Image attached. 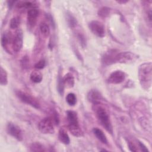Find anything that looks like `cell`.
<instances>
[{
	"label": "cell",
	"mask_w": 152,
	"mask_h": 152,
	"mask_svg": "<svg viewBox=\"0 0 152 152\" xmlns=\"http://www.w3.org/2000/svg\"><path fill=\"white\" fill-rule=\"evenodd\" d=\"M138 77L141 87L145 90H148L152 84V64L151 62L140 65Z\"/></svg>",
	"instance_id": "6da1fadb"
},
{
	"label": "cell",
	"mask_w": 152,
	"mask_h": 152,
	"mask_svg": "<svg viewBox=\"0 0 152 152\" xmlns=\"http://www.w3.org/2000/svg\"><path fill=\"white\" fill-rule=\"evenodd\" d=\"M93 110L100 124L110 134L113 133V128L109 115L106 109L100 104H94Z\"/></svg>",
	"instance_id": "7a4b0ae2"
},
{
	"label": "cell",
	"mask_w": 152,
	"mask_h": 152,
	"mask_svg": "<svg viewBox=\"0 0 152 152\" xmlns=\"http://www.w3.org/2000/svg\"><path fill=\"white\" fill-rule=\"evenodd\" d=\"M68 128L69 132L75 137H81L83 134L78 123L77 113L73 110L66 111Z\"/></svg>",
	"instance_id": "3957f363"
},
{
	"label": "cell",
	"mask_w": 152,
	"mask_h": 152,
	"mask_svg": "<svg viewBox=\"0 0 152 152\" xmlns=\"http://www.w3.org/2000/svg\"><path fill=\"white\" fill-rule=\"evenodd\" d=\"M16 96L23 103L31 106L36 109L40 108V103L39 101L31 94L21 90H18L15 92Z\"/></svg>",
	"instance_id": "277c9868"
},
{
	"label": "cell",
	"mask_w": 152,
	"mask_h": 152,
	"mask_svg": "<svg viewBox=\"0 0 152 152\" xmlns=\"http://www.w3.org/2000/svg\"><path fill=\"white\" fill-rule=\"evenodd\" d=\"M138 58V56L131 52H122L116 54L115 62L121 64H131L134 62Z\"/></svg>",
	"instance_id": "5b68a950"
},
{
	"label": "cell",
	"mask_w": 152,
	"mask_h": 152,
	"mask_svg": "<svg viewBox=\"0 0 152 152\" xmlns=\"http://www.w3.org/2000/svg\"><path fill=\"white\" fill-rule=\"evenodd\" d=\"M54 123L52 118H45L39 122L38 129L42 134H53L55 132Z\"/></svg>",
	"instance_id": "8992f818"
},
{
	"label": "cell",
	"mask_w": 152,
	"mask_h": 152,
	"mask_svg": "<svg viewBox=\"0 0 152 152\" xmlns=\"http://www.w3.org/2000/svg\"><path fill=\"white\" fill-rule=\"evenodd\" d=\"M88 27L91 31L99 37H103L105 35L104 27L103 24L97 20H93L88 24Z\"/></svg>",
	"instance_id": "52a82bcc"
},
{
	"label": "cell",
	"mask_w": 152,
	"mask_h": 152,
	"mask_svg": "<svg viewBox=\"0 0 152 152\" xmlns=\"http://www.w3.org/2000/svg\"><path fill=\"white\" fill-rule=\"evenodd\" d=\"M23 44V31L18 28L14 34L13 35V39H12V50L15 52H19L22 47Z\"/></svg>",
	"instance_id": "ba28073f"
},
{
	"label": "cell",
	"mask_w": 152,
	"mask_h": 152,
	"mask_svg": "<svg viewBox=\"0 0 152 152\" xmlns=\"http://www.w3.org/2000/svg\"><path fill=\"white\" fill-rule=\"evenodd\" d=\"M126 78V74L121 70H116L112 72L107 78L109 84H118L122 83Z\"/></svg>",
	"instance_id": "9c48e42d"
},
{
	"label": "cell",
	"mask_w": 152,
	"mask_h": 152,
	"mask_svg": "<svg viewBox=\"0 0 152 152\" xmlns=\"http://www.w3.org/2000/svg\"><path fill=\"white\" fill-rule=\"evenodd\" d=\"M7 130L8 134L15 138L18 141L23 140V132L20 128L12 122H9L7 124Z\"/></svg>",
	"instance_id": "30bf717a"
},
{
	"label": "cell",
	"mask_w": 152,
	"mask_h": 152,
	"mask_svg": "<svg viewBox=\"0 0 152 152\" xmlns=\"http://www.w3.org/2000/svg\"><path fill=\"white\" fill-rule=\"evenodd\" d=\"M39 10L36 7H32L27 11V23L31 26L33 27L36 23L37 18L39 16Z\"/></svg>",
	"instance_id": "8fae6325"
},
{
	"label": "cell",
	"mask_w": 152,
	"mask_h": 152,
	"mask_svg": "<svg viewBox=\"0 0 152 152\" xmlns=\"http://www.w3.org/2000/svg\"><path fill=\"white\" fill-rule=\"evenodd\" d=\"M88 100L93 104H100L102 97L100 93L96 90H91L87 94Z\"/></svg>",
	"instance_id": "7c38bea8"
},
{
	"label": "cell",
	"mask_w": 152,
	"mask_h": 152,
	"mask_svg": "<svg viewBox=\"0 0 152 152\" xmlns=\"http://www.w3.org/2000/svg\"><path fill=\"white\" fill-rule=\"evenodd\" d=\"M12 39H13V36L11 34V33L9 31H5L1 37V45L4 49L7 50L8 47L10 45H11L12 43Z\"/></svg>",
	"instance_id": "4fadbf2b"
},
{
	"label": "cell",
	"mask_w": 152,
	"mask_h": 152,
	"mask_svg": "<svg viewBox=\"0 0 152 152\" xmlns=\"http://www.w3.org/2000/svg\"><path fill=\"white\" fill-rule=\"evenodd\" d=\"M116 53L117 52H116L114 50H109V52L106 53L103 57V62L106 65L115 63V58Z\"/></svg>",
	"instance_id": "5bb4252c"
},
{
	"label": "cell",
	"mask_w": 152,
	"mask_h": 152,
	"mask_svg": "<svg viewBox=\"0 0 152 152\" xmlns=\"http://www.w3.org/2000/svg\"><path fill=\"white\" fill-rule=\"evenodd\" d=\"M93 132L94 134V135L96 136V137L100 142H102V143L105 144H107L108 141H107V137L102 129H100L98 128H94L93 129Z\"/></svg>",
	"instance_id": "9a60e30c"
},
{
	"label": "cell",
	"mask_w": 152,
	"mask_h": 152,
	"mask_svg": "<svg viewBox=\"0 0 152 152\" xmlns=\"http://www.w3.org/2000/svg\"><path fill=\"white\" fill-rule=\"evenodd\" d=\"M58 139L59 140L64 144H69L70 142V139L68 134H67L66 130L61 128L58 132Z\"/></svg>",
	"instance_id": "2e32d148"
},
{
	"label": "cell",
	"mask_w": 152,
	"mask_h": 152,
	"mask_svg": "<svg viewBox=\"0 0 152 152\" xmlns=\"http://www.w3.org/2000/svg\"><path fill=\"white\" fill-rule=\"evenodd\" d=\"M65 87L67 88H71L74 85V78L72 75L70 73H67L62 78Z\"/></svg>",
	"instance_id": "e0dca14e"
},
{
	"label": "cell",
	"mask_w": 152,
	"mask_h": 152,
	"mask_svg": "<svg viewBox=\"0 0 152 152\" xmlns=\"http://www.w3.org/2000/svg\"><path fill=\"white\" fill-rule=\"evenodd\" d=\"M30 78L33 83H39L42 80L43 75L40 72L37 71H34L31 73Z\"/></svg>",
	"instance_id": "ac0fdd59"
},
{
	"label": "cell",
	"mask_w": 152,
	"mask_h": 152,
	"mask_svg": "<svg viewBox=\"0 0 152 152\" xmlns=\"http://www.w3.org/2000/svg\"><path fill=\"white\" fill-rule=\"evenodd\" d=\"M8 83L7 72L2 66L0 69V84L2 86H6Z\"/></svg>",
	"instance_id": "d6986e66"
},
{
	"label": "cell",
	"mask_w": 152,
	"mask_h": 152,
	"mask_svg": "<svg viewBox=\"0 0 152 152\" xmlns=\"http://www.w3.org/2000/svg\"><path fill=\"white\" fill-rule=\"evenodd\" d=\"M40 30L41 33L45 37L49 36L50 34V28L49 25L46 22H42L40 24Z\"/></svg>",
	"instance_id": "ffe728a7"
},
{
	"label": "cell",
	"mask_w": 152,
	"mask_h": 152,
	"mask_svg": "<svg viewBox=\"0 0 152 152\" xmlns=\"http://www.w3.org/2000/svg\"><path fill=\"white\" fill-rule=\"evenodd\" d=\"M66 21L68 23V26L72 28H74L77 24L76 18L71 13L69 12L66 14Z\"/></svg>",
	"instance_id": "44dd1931"
},
{
	"label": "cell",
	"mask_w": 152,
	"mask_h": 152,
	"mask_svg": "<svg viewBox=\"0 0 152 152\" xmlns=\"http://www.w3.org/2000/svg\"><path fill=\"white\" fill-rule=\"evenodd\" d=\"M30 150L31 151H45V147L39 142H33L30 145Z\"/></svg>",
	"instance_id": "7402d4cb"
},
{
	"label": "cell",
	"mask_w": 152,
	"mask_h": 152,
	"mask_svg": "<svg viewBox=\"0 0 152 152\" xmlns=\"http://www.w3.org/2000/svg\"><path fill=\"white\" fill-rule=\"evenodd\" d=\"M66 102L69 106H74L77 103V97L74 93H70L66 97Z\"/></svg>",
	"instance_id": "603a6c76"
},
{
	"label": "cell",
	"mask_w": 152,
	"mask_h": 152,
	"mask_svg": "<svg viewBox=\"0 0 152 152\" xmlns=\"http://www.w3.org/2000/svg\"><path fill=\"white\" fill-rule=\"evenodd\" d=\"M64 84L63 81L62 77L60 75V72L59 73V76L58 78V86H57V88L59 93L61 94V96H62L64 92Z\"/></svg>",
	"instance_id": "cb8c5ba5"
},
{
	"label": "cell",
	"mask_w": 152,
	"mask_h": 152,
	"mask_svg": "<svg viewBox=\"0 0 152 152\" xmlns=\"http://www.w3.org/2000/svg\"><path fill=\"white\" fill-rule=\"evenodd\" d=\"M20 24V18L18 17H14L10 20V27L12 29L17 28Z\"/></svg>",
	"instance_id": "d4e9b609"
},
{
	"label": "cell",
	"mask_w": 152,
	"mask_h": 152,
	"mask_svg": "<svg viewBox=\"0 0 152 152\" xmlns=\"http://www.w3.org/2000/svg\"><path fill=\"white\" fill-rule=\"evenodd\" d=\"M110 12V9L109 8L106 7H103L100 9H99L98 11V15L100 17L104 18L109 16Z\"/></svg>",
	"instance_id": "484cf974"
},
{
	"label": "cell",
	"mask_w": 152,
	"mask_h": 152,
	"mask_svg": "<svg viewBox=\"0 0 152 152\" xmlns=\"http://www.w3.org/2000/svg\"><path fill=\"white\" fill-rule=\"evenodd\" d=\"M46 65V61L44 59H41L39 61H38L35 65H34V67L37 69H40L43 68Z\"/></svg>",
	"instance_id": "4316f807"
},
{
	"label": "cell",
	"mask_w": 152,
	"mask_h": 152,
	"mask_svg": "<svg viewBox=\"0 0 152 152\" xmlns=\"http://www.w3.org/2000/svg\"><path fill=\"white\" fill-rule=\"evenodd\" d=\"M21 63L22 66L24 68H27L29 66V59L28 58V56H23V58L21 61Z\"/></svg>",
	"instance_id": "83f0119b"
},
{
	"label": "cell",
	"mask_w": 152,
	"mask_h": 152,
	"mask_svg": "<svg viewBox=\"0 0 152 152\" xmlns=\"http://www.w3.org/2000/svg\"><path fill=\"white\" fill-rule=\"evenodd\" d=\"M77 37L78 38L80 42H81L82 46L84 47V45H86V40H85V38H84V36L83 34H78L77 35Z\"/></svg>",
	"instance_id": "f1b7e54d"
},
{
	"label": "cell",
	"mask_w": 152,
	"mask_h": 152,
	"mask_svg": "<svg viewBox=\"0 0 152 152\" xmlns=\"http://www.w3.org/2000/svg\"><path fill=\"white\" fill-rule=\"evenodd\" d=\"M138 145H139V147L140 148H141V150L142 151H148V148L146 147V146L141 142L140 141H138Z\"/></svg>",
	"instance_id": "f546056e"
},
{
	"label": "cell",
	"mask_w": 152,
	"mask_h": 152,
	"mask_svg": "<svg viewBox=\"0 0 152 152\" xmlns=\"http://www.w3.org/2000/svg\"><path fill=\"white\" fill-rule=\"evenodd\" d=\"M128 147H129V148L131 151H138V149L135 147V146L131 142H129L128 143Z\"/></svg>",
	"instance_id": "4dcf8cb0"
},
{
	"label": "cell",
	"mask_w": 152,
	"mask_h": 152,
	"mask_svg": "<svg viewBox=\"0 0 152 152\" xmlns=\"http://www.w3.org/2000/svg\"><path fill=\"white\" fill-rule=\"evenodd\" d=\"M127 2H128V1H118L117 2L119 3V4H125V3H126Z\"/></svg>",
	"instance_id": "1f68e13d"
}]
</instances>
